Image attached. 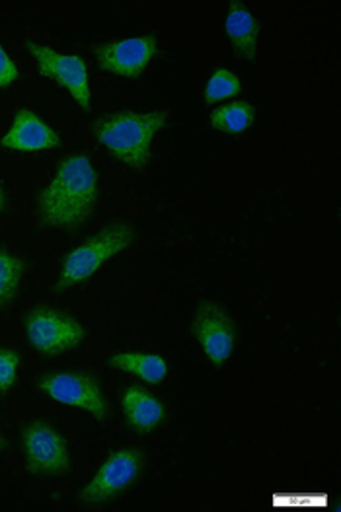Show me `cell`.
I'll return each instance as SVG.
<instances>
[{
	"mask_svg": "<svg viewBox=\"0 0 341 512\" xmlns=\"http://www.w3.org/2000/svg\"><path fill=\"white\" fill-rule=\"evenodd\" d=\"M98 201V174L88 156L63 160L39 195V217L51 228H73L92 213Z\"/></svg>",
	"mask_w": 341,
	"mask_h": 512,
	"instance_id": "cell-1",
	"label": "cell"
},
{
	"mask_svg": "<svg viewBox=\"0 0 341 512\" xmlns=\"http://www.w3.org/2000/svg\"><path fill=\"white\" fill-rule=\"evenodd\" d=\"M166 121V111L115 113L96 125V139L125 166L143 170L151 158L152 141Z\"/></svg>",
	"mask_w": 341,
	"mask_h": 512,
	"instance_id": "cell-2",
	"label": "cell"
},
{
	"mask_svg": "<svg viewBox=\"0 0 341 512\" xmlns=\"http://www.w3.org/2000/svg\"><path fill=\"white\" fill-rule=\"evenodd\" d=\"M133 240L135 232L129 222H115L100 234L88 238L65 259L55 289L61 293L88 281L106 261L127 250Z\"/></svg>",
	"mask_w": 341,
	"mask_h": 512,
	"instance_id": "cell-3",
	"label": "cell"
},
{
	"mask_svg": "<svg viewBox=\"0 0 341 512\" xmlns=\"http://www.w3.org/2000/svg\"><path fill=\"white\" fill-rule=\"evenodd\" d=\"M26 337L41 355H61L84 341V328L73 316L51 308H38L26 316Z\"/></svg>",
	"mask_w": 341,
	"mask_h": 512,
	"instance_id": "cell-4",
	"label": "cell"
},
{
	"mask_svg": "<svg viewBox=\"0 0 341 512\" xmlns=\"http://www.w3.org/2000/svg\"><path fill=\"white\" fill-rule=\"evenodd\" d=\"M143 468V454L131 448L114 452L84 487L80 503L86 507H98L121 495L133 485Z\"/></svg>",
	"mask_w": 341,
	"mask_h": 512,
	"instance_id": "cell-5",
	"label": "cell"
},
{
	"mask_svg": "<svg viewBox=\"0 0 341 512\" xmlns=\"http://www.w3.org/2000/svg\"><path fill=\"white\" fill-rule=\"evenodd\" d=\"M26 468L32 476H59L71 466L69 446L63 435L45 421H34L24 429Z\"/></svg>",
	"mask_w": 341,
	"mask_h": 512,
	"instance_id": "cell-6",
	"label": "cell"
},
{
	"mask_svg": "<svg viewBox=\"0 0 341 512\" xmlns=\"http://www.w3.org/2000/svg\"><path fill=\"white\" fill-rule=\"evenodd\" d=\"M38 388L51 400L78 407L90 413L98 421H104L108 415V407L102 396L100 384L90 374H82V372L47 374L39 378Z\"/></svg>",
	"mask_w": 341,
	"mask_h": 512,
	"instance_id": "cell-7",
	"label": "cell"
},
{
	"mask_svg": "<svg viewBox=\"0 0 341 512\" xmlns=\"http://www.w3.org/2000/svg\"><path fill=\"white\" fill-rule=\"evenodd\" d=\"M26 49L38 63L39 73L65 88L82 110L90 108V80L84 61L78 55L55 51L47 45L26 41Z\"/></svg>",
	"mask_w": 341,
	"mask_h": 512,
	"instance_id": "cell-8",
	"label": "cell"
},
{
	"mask_svg": "<svg viewBox=\"0 0 341 512\" xmlns=\"http://www.w3.org/2000/svg\"><path fill=\"white\" fill-rule=\"evenodd\" d=\"M193 335L215 366L225 365L236 347V330L227 310L215 302H203L193 318Z\"/></svg>",
	"mask_w": 341,
	"mask_h": 512,
	"instance_id": "cell-9",
	"label": "cell"
},
{
	"mask_svg": "<svg viewBox=\"0 0 341 512\" xmlns=\"http://www.w3.org/2000/svg\"><path fill=\"white\" fill-rule=\"evenodd\" d=\"M158 49V37L137 36L119 39L104 43L96 49V59L102 71L123 76V78H137L147 71Z\"/></svg>",
	"mask_w": 341,
	"mask_h": 512,
	"instance_id": "cell-10",
	"label": "cell"
},
{
	"mask_svg": "<svg viewBox=\"0 0 341 512\" xmlns=\"http://www.w3.org/2000/svg\"><path fill=\"white\" fill-rule=\"evenodd\" d=\"M59 145V135L51 129L34 111L20 110L10 129L0 139V147L12 152H41L53 150Z\"/></svg>",
	"mask_w": 341,
	"mask_h": 512,
	"instance_id": "cell-11",
	"label": "cell"
},
{
	"mask_svg": "<svg viewBox=\"0 0 341 512\" xmlns=\"http://www.w3.org/2000/svg\"><path fill=\"white\" fill-rule=\"evenodd\" d=\"M121 409L127 423L139 433H149L156 429L166 415L164 405L139 386H131L121 394Z\"/></svg>",
	"mask_w": 341,
	"mask_h": 512,
	"instance_id": "cell-12",
	"label": "cell"
},
{
	"mask_svg": "<svg viewBox=\"0 0 341 512\" xmlns=\"http://www.w3.org/2000/svg\"><path fill=\"white\" fill-rule=\"evenodd\" d=\"M228 41L244 61H254L258 49V24L242 2H232L225 18Z\"/></svg>",
	"mask_w": 341,
	"mask_h": 512,
	"instance_id": "cell-13",
	"label": "cell"
},
{
	"mask_svg": "<svg viewBox=\"0 0 341 512\" xmlns=\"http://www.w3.org/2000/svg\"><path fill=\"white\" fill-rule=\"evenodd\" d=\"M108 365L115 370L133 374L149 384H160L168 374V365L162 357L145 353H117L108 359Z\"/></svg>",
	"mask_w": 341,
	"mask_h": 512,
	"instance_id": "cell-14",
	"label": "cell"
},
{
	"mask_svg": "<svg viewBox=\"0 0 341 512\" xmlns=\"http://www.w3.org/2000/svg\"><path fill=\"white\" fill-rule=\"evenodd\" d=\"M254 119H256V110L250 104L234 102L213 111L209 123L215 131H221L227 135H238L250 129Z\"/></svg>",
	"mask_w": 341,
	"mask_h": 512,
	"instance_id": "cell-15",
	"label": "cell"
},
{
	"mask_svg": "<svg viewBox=\"0 0 341 512\" xmlns=\"http://www.w3.org/2000/svg\"><path fill=\"white\" fill-rule=\"evenodd\" d=\"M240 90H242L240 78L230 69H219L209 78L203 96L207 104H215V102H223L227 98L238 96Z\"/></svg>",
	"mask_w": 341,
	"mask_h": 512,
	"instance_id": "cell-16",
	"label": "cell"
},
{
	"mask_svg": "<svg viewBox=\"0 0 341 512\" xmlns=\"http://www.w3.org/2000/svg\"><path fill=\"white\" fill-rule=\"evenodd\" d=\"M24 265L20 257L12 256L8 252H0V306L12 300L22 281Z\"/></svg>",
	"mask_w": 341,
	"mask_h": 512,
	"instance_id": "cell-17",
	"label": "cell"
},
{
	"mask_svg": "<svg viewBox=\"0 0 341 512\" xmlns=\"http://www.w3.org/2000/svg\"><path fill=\"white\" fill-rule=\"evenodd\" d=\"M20 355L12 349H0V392H8L18 382Z\"/></svg>",
	"mask_w": 341,
	"mask_h": 512,
	"instance_id": "cell-18",
	"label": "cell"
},
{
	"mask_svg": "<svg viewBox=\"0 0 341 512\" xmlns=\"http://www.w3.org/2000/svg\"><path fill=\"white\" fill-rule=\"evenodd\" d=\"M20 78V71L16 67V63L10 59V55L6 53V49L0 43V90L10 88L12 84H16Z\"/></svg>",
	"mask_w": 341,
	"mask_h": 512,
	"instance_id": "cell-19",
	"label": "cell"
},
{
	"mask_svg": "<svg viewBox=\"0 0 341 512\" xmlns=\"http://www.w3.org/2000/svg\"><path fill=\"white\" fill-rule=\"evenodd\" d=\"M4 207H6V197H4V191L0 189V213L4 211Z\"/></svg>",
	"mask_w": 341,
	"mask_h": 512,
	"instance_id": "cell-20",
	"label": "cell"
},
{
	"mask_svg": "<svg viewBox=\"0 0 341 512\" xmlns=\"http://www.w3.org/2000/svg\"><path fill=\"white\" fill-rule=\"evenodd\" d=\"M4 448V439H2V435H0V450Z\"/></svg>",
	"mask_w": 341,
	"mask_h": 512,
	"instance_id": "cell-21",
	"label": "cell"
}]
</instances>
